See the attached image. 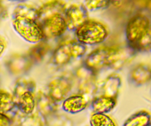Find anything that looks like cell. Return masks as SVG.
Instances as JSON below:
<instances>
[{"instance_id":"6da1fadb","label":"cell","mask_w":151,"mask_h":126,"mask_svg":"<svg viewBox=\"0 0 151 126\" xmlns=\"http://www.w3.org/2000/svg\"><path fill=\"white\" fill-rule=\"evenodd\" d=\"M128 47L134 52H146L150 49V20L146 16L137 14L128 22L125 30Z\"/></svg>"},{"instance_id":"7a4b0ae2","label":"cell","mask_w":151,"mask_h":126,"mask_svg":"<svg viewBox=\"0 0 151 126\" xmlns=\"http://www.w3.org/2000/svg\"><path fill=\"white\" fill-rule=\"evenodd\" d=\"M109 34L107 27L102 22L88 19L75 30L77 41L86 45H97L106 40Z\"/></svg>"},{"instance_id":"3957f363","label":"cell","mask_w":151,"mask_h":126,"mask_svg":"<svg viewBox=\"0 0 151 126\" xmlns=\"http://www.w3.org/2000/svg\"><path fill=\"white\" fill-rule=\"evenodd\" d=\"M13 26L16 32L27 42L38 44L44 39L40 24L35 19L13 16Z\"/></svg>"},{"instance_id":"277c9868","label":"cell","mask_w":151,"mask_h":126,"mask_svg":"<svg viewBox=\"0 0 151 126\" xmlns=\"http://www.w3.org/2000/svg\"><path fill=\"white\" fill-rule=\"evenodd\" d=\"M86 50V47L79 41L75 40L66 41L55 50L52 62L56 66H64L74 59L83 57Z\"/></svg>"},{"instance_id":"5b68a950","label":"cell","mask_w":151,"mask_h":126,"mask_svg":"<svg viewBox=\"0 0 151 126\" xmlns=\"http://www.w3.org/2000/svg\"><path fill=\"white\" fill-rule=\"evenodd\" d=\"M38 23L41 27L44 39H52L61 36L67 30V25L63 14L53 15Z\"/></svg>"},{"instance_id":"8992f818","label":"cell","mask_w":151,"mask_h":126,"mask_svg":"<svg viewBox=\"0 0 151 126\" xmlns=\"http://www.w3.org/2000/svg\"><path fill=\"white\" fill-rule=\"evenodd\" d=\"M113 49L114 47H101L96 49L86 56L83 65L94 72L109 67Z\"/></svg>"},{"instance_id":"52a82bcc","label":"cell","mask_w":151,"mask_h":126,"mask_svg":"<svg viewBox=\"0 0 151 126\" xmlns=\"http://www.w3.org/2000/svg\"><path fill=\"white\" fill-rule=\"evenodd\" d=\"M72 88V81L69 77L58 76L54 78L48 85V95L55 103L67 97Z\"/></svg>"},{"instance_id":"ba28073f","label":"cell","mask_w":151,"mask_h":126,"mask_svg":"<svg viewBox=\"0 0 151 126\" xmlns=\"http://www.w3.org/2000/svg\"><path fill=\"white\" fill-rule=\"evenodd\" d=\"M63 16L67 25V29L71 30H75L88 19V10L83 4H72L66 8Z\"/></svg>"},{"instance_id":"9c48e42d","label":"cell","mask_w":151,"mask_h":126,"mask_svg":"<svg viewBox=\"0 0 151 126\" xmlns=\"http://www.w3.org/2000/svg\"><path fill=\"white\" fill-rule=\"evenodd\" d=\"M95 73L84 65L77 70V76L79 79L80 94L86 96L88 98L96 90Z\"/></svg>"},{"instance_id":"30bf717a","label":"cell","mask_w":151,"mask_h":126,"mask_svg":"<svg viewBox=\"0 0 151 126\" xmlns=\"http://www.w3.org/2000/svg\"><path fill=\"white\" fill-rule=\"evenodd\" d=\"M134 53L135 52L130 47L125 48L114 47L113 51L111 55L109 68L115 70L121 69L134 58Z\"/></svg>"},{"instance_id":"8fae6325","label":"cell","mask_w":151,"mask_h":126,"mask_svg":"<svg viewBox=\"0 0 151 126\" xmlns=\"http://www.w3.org/2000/svg\"><path fill=\"white\" fill-rule=\"evenodd\" d=\"M13 98L17 106L22 114L24 115H29L33 113L36 106L35 91H25L13 96Z\"/></svg>"},{"instance_id":"7c38bea8","label":"cell","mask_w":151,"mask_h":126,"mask_svg":"<svg viewBox=\"0 0 151 126\" xmlns=\"http://www.w3.org/2000/svg\"><path fill=\"white\" fill-rule=\"evenodd\" d=\"M88 97L82 94L69 96L63 100L62 109L69 114H78L83 112L88 104Z\"/></svg>"},{"instance_id":"4fadbf2b","label":"cell","mask_w":151,"mask_h":126,"mask_svg":"<svg viewBox=\"0 0 151 126\" xmlns=\"http://www.w3.org/2000/svg\"><path fill=\"white\" fill-rule=\"evenodd\" d=\"M66 4L61 0H51L43 4L38 9V21L41 22L47 18L55 14L64 15L66 10Z\"/></svg>"},{"instance_id":"5bb4252c","label":"cell","mask_w":151,"mask_h":126,"mask_svg":"<svg viewBox=\"0 0 151 126\" xmlns=\"http://www.w3.org/2000/svg\"><path fill=\"white\" fill-rule=\"evenodd\" d=\"M129 79L132 84L137 86L147 84L150 80V65L145 63L137 65L130 72Z\"/></svg>"},{"instance_id":"9a60e30c","label":"cell","mask_w":151,"mask_h":126,"mask_svg":"<svg viewBox=\"0 0 151 126\" xmlns=\"http://www.w3.org/2000/svg\"><path fill=\"white\" fill-rule=\"evenodd\" d=\"M122 86V80L117 74H111L109 75L103 81L102 86V95L116 99L119 89Z\"/></svg>"},{"instance_id":"2e32d148","label":"cell","mask_w":151,"mask_h":126,"mask_svg":"<svg viewBox=\"0 0 151 126\" xmlns=\"http://www.w3.org/2000/svg\"><path fill=\"white\" fill-rule=\"evenodd\" d=\"M116 105V99L100 95L95 97L91 102V108L94 113L107 114L111 112Z\"/></svg>"},{"instance_id":"e0dca14e","label":"cell","mask_w":151,"mask_h":126,"mask_svg":"<svg viewBox=\"0 0 151 126\" xmlns=\"http://www.w3.org/2000/svg\"><path fill=\"white\" fill-rule=\"evenodd\" d=\"M35 100L38 111L44 116H49L55 111L56 103L48 95V94L40 91L35 97Z\"/></svg>"},{"instance_id":"ac0fdd59","label":"cell","mask_w":151,"mask_h":126,"mask_svg":"<svg viewBox=\"0 0 151 126\" xmlns=\"http://www.w3.org/2000/svg\"><path fill=\"white\" fill-rule=\"evenodd\" d=\"M150 125V114L146 111H141L130 117L123 126H149Z\"/></svg>"},{"instance_id":"d6986e66","label":"cell","mask_w":151,"mask_h":126,"mask_svg":"<svg viewBox=\"0 0 151 126\" xmlns=\"http://www.w3.org/2000/svg\"><path fill=\"white\" fill-rule=\"evenodd\" d=\"M16 106L13 96L5 91L0 90V113L6 114Z\"/></svg>"},{"instance_id":"ffe728a7","label":"cell","mask_w":151,"mask_h":126,"mask_svg":"<svg viewBox=\"0 0 151 126\" xmlns=\"http://www.w3.org/2000/svg\"><path fill=\"white\" fill-rule=\"evenodd\" d=\"M13 16H22V17L30 18V19H38V9L28 4H19L13 11Z\"/></svg>"},{"instance_id":"44dd1931","label":"cell","mask_w":151,"mask_h":126,"mask_svg":"<svg viewBox=\"0 0 151 126\" xmlns=\"http://www.w3.org/2000/svg\"><path fill=\"white\" fill-rule=\"evenodd\" d=\"M50 47L45 43H38L36 46L32 47L29 53V58L32 61H41L44 59L49 51Z\"/></svg>"},{"instance_id":"7402d4cb","label":"cell","mask_w":151,"mask_h":126,"mask_svg":"<svg viewBox=\"0 0 151 126\" xmlns=\"http://www.w3.org/2000/svg\"><path fill=\"white\" fill-rule=\"evenodd\" d=\"M91 126H116L114 121L106 114L94 113L90 118Z\"/></svg>"},{"instance_id":"603a6c76","label":"cell","mask_w":151,"mask_h":126,"mask_svg":"<svg viewBox=\"0 0 151 126\" xmlns=\"http://www.w3.org/2000/svg\"><path fill=\"white\" fill-rule=\"evenodd\" d=\"M112 0H85L84 7L89 11H97L109 7Z\"/></svg>"},{"instance_id":"cb8c5ba5","label":"cell","mask_w":151,"mask_h":126,"mask_svg":"<svg viewBox=\"0 0 151 126\" xmlns=\"http://www.w3.org/2000/svg\"><path fill=\"white\" fill-rule=\"evenodd\" d=\"M35 90V84L33 81L29 80L20 79L17 81L15 86L14 95L25 91H34Z\"/></svg>"},{"instance_id":"d4e9b609","label":"cell","mask_w":151,"mask_h":126,"mask_svg":"<svg viewBox=\"0 0 151 126\" xmlns=\"http://www.w3.org/2000/svg\"><path fill=\"white\" fill-rule=\"evenodd\" d=\"M26 117L21 122V126H41L39 117L36 115H26Z\"/></svg>"},{"instance_id":"484cf974","label":"cell","mask_w":151,"mask_h":126,"mask_svg":"<svg viewBox=\"0 0 151 126\" xmlns=\"http://www.w3.org/2000/svg\"><path fill=\"white\" fill-rule=\"evenodd\" d=\"M13 121L4 114L0 113V126H12Z\"/></svg>"},{"instance_id":"4316f807","label":"cell","mask_w":151,"mask_h":126,"mask_svg":"<svg viewBox=\"0 0 151 126\" xmlns=\"http://www.w3.org/2000/svg\"><path fill=\"white\" fill-rule=\"evenodd\" d=\"M6 47V43L3 38H0V56L2 54L3 52L4 51Z\"/></svg>"},{"instance_id":"83f0119b","label":"cell","mask_w":151,"mask_h":126,"mask_svg":"<svg viewBox=\"0 0 151 126\" xmlns=\"http://www.w3.org/2000/svg\"><path fill=\"white\" fill-rule=\"evenodd\" d=\"M11 1H24V0H11Z\"/></svg>"},{"instance_id":"f1b7e54d","label":"cell","mask_w":151,"mask_h":126,"mask_svg":"<svg viewBox=\"0 0 151 126\" xmlns=\"http://www.w3.org/2000/svg\"><path fill=\"white\" fill-rule=\"evenodd\" d=\"M149 126H150V125H149Z\"/></svg>"}]
</instances>
